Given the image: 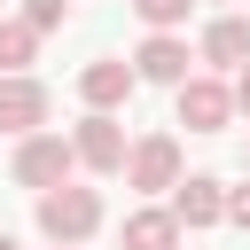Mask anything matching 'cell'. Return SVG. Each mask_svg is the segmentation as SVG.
<instances>
[{
  "label": "cell",
  "mask_w": 250,
  "mask_h": 250,
  "mask_svg": "<svg viewBox=\"0 0 250 250\" xmlns=\"http://www.w3.org/2000/svg\"><path fill=\"white\" fill-rule=\"evenodd\" d=\"M62 16H70V0H23V23L47 39V31H62Z\"/></svg>",
  "instance_id": "cell-14"
},
{
  "label": "cell",
  "mask_w": 250,
  "mask_h": 250,
  "mask_svg": "<svg viewBox=\"0 0 250 250\" xmlns=\"http://www.w3.org/2000/svg\"><path fill=\"white\" fill-rule=\"evenodd\" d=\"M211 70H250V16H219L203 23V47H195Z\"/></svg>",
  "instance_id": "cell-10"
},
{
  "label": "cell",
  "mask_w": 250,
  "mask_h": 250,
  "mask_svg": "<svg viewBox=\"0 0 250 250\" xmlns=\"http://www.w3.org/2000/svg\"><path fill=\"white\" fill-rule=\"evenodd\" d=\"M125 148H133L125 125H117V117H94V109H86L78 133H70V156H78L86 172H125Z\"/></svg>",
  "instance_id": "cell-8"
},
{
  "label": "cell",
  "mask_w": 250,
  "mask_h": 250,
  "mask_svg": "<svg viewBox=\"0 0 250 250\" xmlns=\"http://www.w3.org/2000/svg\"><path fill=\"white\" fill-rule=\"evenodd\" d=\"M227 94H234V117H250V70H234V86H227Z\"/></svg>",
  "instance_id": "cell-16"
},
{
  "label": "cell",
  "mask_w": 250,
  "mask_h": 250,
  "mask_svg": "<svg viewBox=\"0 0 250 250\" xmlns=\"http://www.w3.org/2000/svg\"><path fill=\"white\" fill-rule=\"evenodd\" d=\"M125 250H180V219L172 211H133L125 219Z\"/></svg>",
  "instance_id": "cell-12"
},
{
  "label": "cell",
  "mask_w": 250,
  "mask_h": 250,
  "mask_svg": "<svg viewBox=\"0 0 250 250\" xmlns=\"http://www.w3.org/2000/svg\"><path fill=\"white\" fill-rule=\"evenodd\" d=\"M188 8H195V0H133V16H141L148 31H180V23H188Z\"/></svg>",
  "instance_id": "cell-13"
},
{
  "label": "cell",
  "mask_w": 250,
  "mask_h": 250,
  "mask_svg": "<svg viewBox=\"0 0 250 250\" xmlns=\"http://www.w3.org/2000/svg\"><path fill=\"white\" fill-rule=\"evenodd\" d=\"M164 211L180 219V234H188V227H219V219H227V188H219L211 172H188V180L172 188V203H164Z\"/></svg>",
  "instance_id": "cell-9"
},
{
  "label": "cell",
  "mask_w": 250,
  "mask_h": 250,
  "mask_svg": "<svg viewBox=\"0 0 250 250\" xmlns=\"http://www.w3.org/2000/svg\"><path fill=\"white\" fill-rule=\"evenodd\" d=\"M0 250H16V242H8V234H0Z\"/></svg>",
  "instance_id": "cell-17"
},
{
  "label": "cell",
  "mask_w": 250,
  "mask_h": 250,
  "mask_svg": "<svg viewBox=\"0 0 250 250\" xmlns=\"http://www.w3.org/2000/svg\"><path fill=\"white\" fill-rule=\"evenodd\" d=\"M188 62H195V55H188V39H180V31H148V39L133 47V78H148V86H172V94L195 78Z\"/></svg>",
  "instance_id": "cell-4"
},
{
  "label": "cell",
  "mask_w": 250,
  "mask_h": 250,
  "mask_svg": "<svg viewBox=\"0 0 250 250\" xmlns=\"http://www.w3.org/2000/svg\"><path fill=\"white\" fill-rule=\"evenodd\" d=\"M188 172H180V141L172 133H141L133 148H125V188H141V195H164V188H180Z\"/></svg>",
  "instance_id": "cell-3"
},
{
  "label": "cell",
  "mask_w": 250,
  "mask_h": 250,
  "mask_svg": "<svg viewBox=\"0 0 250 250\" xmlns=\"http://www.w3.org/2000/svg\"><path fill=\"white\" fill-rule=\"evenodd\" d=\"M47 117H55V94L39 78H0V133L31 141V133H47Z\"/></svg>",
  "instance_id": "cell-5"
},
{
  "label": "cell",
  "mask_w": 250,
  "mask_h": 250,
  "mask_svg": "<svg viewBox=\"0 0 250 250\" xmlns=\"http://www.w3.org/2000/svg\"><path fill=\"white\" fill-rule=\"evenodd\" d=\"M94 227H102V195H94V188H47V195H39V234H47L55 250H78Z\"/></svg>",
  "instance_id": "cell-1"
},
{
  "label": "cell",
  "mask_w": 250,
  "mask_h": 250,
  "mask_svg": "<svg viewBox=\"0 0 250 250\" xmlns=\"http://www.w3.org/2000/svg\"><path fill=\"white\" fill-rule=\"evenodd\" d=\"M70 172H78V156H70L62 133H31V141H16V188L47 195V188H70Z\"/></svg>",
  "instance_id": "cell-2"
},
{
  "label": "cell",
  "mask_w": 250,
  "mask_h": 250,
  "mask_svg": "<svg viewBox=\"0 0 250 250\" xmlns=\"http://www.w3.org/2000/svg\"><path fill=\"white\" fill-rule=\"evenodd\" d=\"M227 219H234V227L250 234V188H227Z\"/></svg>",
  "instance_id": "cell-15"
},
{
  "label": "cell",
  "mask_w": 250,
  "mask_h": 250,
  "mask_svg": "<svg viewBox=\"0 0 250 250\" xmlns=\"http://www.w3.org/2000/svg\"><path fill=\"white\" fill-rule=\"evenodd\" d=\"M133 86H141V78H133V62H117V55H94V62L78 70V94H86L94 117H117V109L133 102Z\"/></svg>",
  "instance_id": "cell-6"
},
{
  "label": "cell",
  "mask_w": 250,
  "mask_h": 250,
  "mask_svg": "<svg viewBox=\"0 0 250 250\" xmlns=\"http://www.w3.org/2000/svg\"><path fill=\"white\" fill-rule=\"evenodd\" d=\"M31 62H39V31L23 16H0V78H31Z\"/></svg>",
  "instance_id": "cell-11"
},
{
  "label": "cell",
  "mask_w": 250,
  "mask_h": 250,
  "mask_svg": "<svg viewBox=\"0 0 250 250\" xmlns=\"http://www.w3.org/2000/svg\"><path fill=\"white\" fill-rule=\"evenodd\" d=\"M172 102H180V125H188V133H227V117H234L227 78H203V70H195V78H188Z\"/></svg>",
  "instance_id": "cell-7"
}]
</instances>
